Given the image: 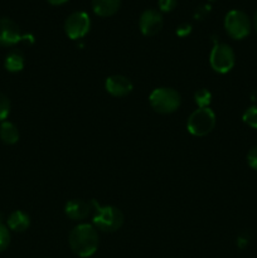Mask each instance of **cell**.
I'll return each instance as SVG.
<instances>
[{
    "mask_svg": "<svg viewBox=\"0 0 257 258\" xmlns=\"http://www.w3.org/2000/svg\"><path fill=\"white\" fill-rule=\"evenodd\" d=\"M68 243L76 256L81 258L93 256L100 244L97 229L87 223L78 224L71 231Z\"/></svg>",
    "mask_w": 257,
    "mask_h": 258,
    "instance_id": "obj_1",
    "label": "cell"
},
{
    "mask_svg": "<svg viewBox=\"0 0 257 258\" xmlns=\"http://www.w3.org/2000/svg\"><path fill=\"white\" fill-rule=\"evenodd\" d=\"M93 207V227L102 232H116L122 227L123 214L113 206H100L91 201Z\"/></svg>",
    "mask_w": 257,
    "mask_h": 258,
    "instance_id": "obj_2",
    "label": "cell"
},
{
    "mask_svg": "<svg viewBox=\"0 0 257 258\" xmlns=\"http://www.w3.org/2000/svg\"><path fill=\"white\" fill-rule=\"evenodd\" d=\"M149 102L154 111L163 115L174 112L180 106V95L178 91L170 87L155 88L149 96Z\"/></svg>",
    "mask_w": 257,
    "mask_h": 258,
    "instance_id": "obj_3",
    "label": "cell"
},
{
    "mask_svg": "<svg viewBox=\"0 0 257 258\" xmlns=\"http://www.w3.org/2000/svg\"><path fill=\"white\" fill-rule=\"evenodd\" d=\"M224 29L232 39L241 40L251 33L252 22L247 13L238 9L229 10L224 17Z\"/></svg>",
    "mask_w": 257,
    "mask_h": 258,
    "instance_id": "obj_4",
    "label": "cell"
},
{
    "mask_svg": "<svg viewBox=\"0 0 257 258\" xmlns=\"http://www.w3.org/2000/svg\"><path fill=\"white\" fill-rule=\"evenodd\" d=\"M216 126V113L209 107L197 108L188 118L186 128L194 136H206Z\"/></svg>",
    "mask_w": 257,
    "mask_h": 258,
    "instance_id": "obj_5",
    "label": "cell"
},
{
    "mask_svg": "<svg viewBox=\"0 0 257 258\" xmlns=\"http://www.w3.org/2000/svg\"><path fill=\"white\" fill-rule=\"evenodd\" d=\"M209 63L214 72L228 73L236 63V55L231 45L226 43H216L209 54Z\"/></svg>",
    "mask_w": 257,
    "mask_h": 258,
    "instance_id": "obj_6",
    "label": "cell"
},
{
    "mask_svg": "<svg viewBox=\"0 0 257 258\" xmlns=\"http://www.w3.org/2000/svg\"><path fill=\"white\" fill-rule=\"evenodd\" d=\"M91 28L90 15L86 12H75L68 15L65 22V32L73 40L85 37Z\"/></svg>",
    "mask_w": 257,
    "mask_h": 258,
    "instance_id": "obj_7",
    "label": "cell"
},
{
    "mask_svg": "<svg viewBox=\"0 0 257 258\" xmlns=\"http://www.w3.org/2000/svg\"><path fill=\"white\" fill-rule=\"evenodd\" d=\"M163 15L156 9L144 10L143 14L140 15V19H139V28H140L141 33L146 37H153V35L158 34L163 28Z\"/></svg>",
    "mask_w": 257,
    "mask_h": 258,
    "instance_id": "obj_8",
    "label": "cell"
},
{
    "mask_svg": "<svg viewBox=\"0 0 257 258\" xmlns=\"http://www.w3.org/2000/svg\"><path fill=\"white\" fill-rule=\"evenodd\" d=\"M24 35L20 32L14 20L9 18H0V45L2 47H12L23 42Z\"/></svg>",
    "mask_w": 257,
    "mask_h": 258,
    "instance_id": "obj_9",
    "label": "cell"
},
{
    "mask_svg": "<svg viewBox=\"0 0 257 258\" xmlns=\"http://www.w3.org/2000/svg\"><path fill=\"white\" fill-rule=\"evenodd\" d=\"M133 82L127 77L121 75H113L106 78L105 88L110 95L115 97H123L133 91Z\"/></svg>",
    "mask_w": 257,
    "mask_h": 258,
    "instance_id": "obj_10",
    "label": "cell"
},
{
    "mask_svg": "<svg viewBox=\"0 0 257 258\" xmlns=\"http://www.w3.org/2000/svg\"><path fill=\"white\" fill-rule=\"evenodd\" d=\"M92 211V204L82 201V199H71L66 203L65 213L68 218L73 221H82L87 218Z\"/></svg>",
    "mask_w": 257,
    "mask_h": 258,
    "instance_id": "obj_11",
    "label": "cell"
},
{
    "mask_svg": "<svg viewBox=\"0 0 257 258\" xmlns=\"http://www.w3.org/2000/svg\"><path fill=\"white\" fill-rule=\"evenodd\" d=\"M121 0H92V10L98 17H111L120 9Z\"/></svg>",
    "mask_w": 257,
    "mask_h": 258,
    "instance_id": "obj_12",
    "label": "cell"
},
{
    "mask_svg": "<svg viewBox=\"0 0 257 258\" xmlns=\"http://www.w3.org/2000/svg\"><path fill=\"white\" fill-rule=\"evenodd\" d=\"M7 226L9 231L13 232H24L29 228L30 218L27 213L22 211H15L8 217Z\"/></svg>",
    "mask_w": 257,
    "mask_h": 258,
    "instance_id": "obj_13",
    "label": "cell"
},
{
    "mask_svg": "<svg viewBox=\"0 0 257 258\" xmlns=\"http://www.w3.org/2000/svg\"><path fill=\"white\" fill-rule=\"evenodd\" d=\"M0 139L3 143L8 144V145L17 144L19 140V130L13 122L3 121L0 125Z\"/></svg>",
    "mask_w": 257,
    "mask_h": 258,
    "instance_id": "obj_14",
    "label": "cell"
},
{
    "mask_svg": "<svg viewBox=\"0 0 257 258\" xmlns=\"http://www.w3.org/2000/svg\"><path fill=\"white\" fill-rule=\"evenodd\" d=\"M4 67L8 72H20L24 68V55L19 50H12L5 57Z\"/></svg>",
    "mask_w": 257,
    "mask_h": 258,
    "instance_id": "obj_15",
    "label": "cell"
},
{
    "mask_svg": "<svg viewBox=\"0 0 257 258\" xmlns=\"http://www.w3.org/2000/svg\"><path fill=\"white\" fill-rule=\"evenodd\" d=\"M194 101H196L198 108L208 107L212 101V93L207 88H201L194 93Z\"/></svg>",
    "mask_w": 257,
    "mask_h": 258,
    "instance_id": "obj_16",
    "label": "cell"
},
{
    "mask_svg": "<svg viewBox=\"0 0 257 258\" xmlns=\"http://www.w3.org/2000/svg\"><path fill=\"white\" fill-rule=\"evenodd\" d=\"M242 120L249 127L257 128V106L254 105L247 108L242 115Z\"/></svg>",
    "mask_w": 257,
    "mask_h": 258,
    "instance_id": "obj_17",
    "label": "cell"
},
{
    "mask_svg": "<svg viewBox=\"0 0 257 258\" xmlns=\"http://www.w3.org/2000/svg\"><path fill=\"white\" fill-rule=\"evenodd\" d=\"M10 243V231L8 226H5L2 221H0V252L5 251L9 247Z\"/></svg>",
    "mask_w": 257,
    "mask_h": 258,
    "instance_id": "obj_18",
    "label": "cell"
},
{
    "mask_svg": "<svg viewBox=\"0 0 257 258\" xmlns=\"http://www.w3.org/2000/svg\"><path fill=\"white\" fill-rule=\"evenodd\" d=\"M10 113V101L3 92H0V121L7 120Z\"/></svg>",
    "mask_w": 257,
    "mask_h": 258,
    "instance_id": "obj_19",
    "label": "cell"
},
{
    "mask_svg": "<svg viewBox=\"0 0 257 258\" xmlns=\"http://www.w3.org/2000/svg\"><path fill=\"white\" fill-rule=\"evenodd\" d=\"M159 9L163 13H169L174 10L178 5V0H158Z\"/></svg>",
    "mask_w": 257,
    "mask_h": 258,
    "instance_id": "obj_20",
    "label": "cell"
},
{
    "mask_svg": "<svg viewBox=\"0 0 257 258\" xmlns=\"http://www.w3.org/2000/svg\"><path fill=\"white\" fill-rule=\"evenodd\" d=\"M247 164L249 165V168L257 170V145L249 149L248 154H247Z\"/></svg>",
    "mask_w": 257,
    "mask_h": 258,
    "instance_id": "obj_21",
    "label": "cell"
},
{
    "mask_svg": "<svg viewBox=\"0 0 257 258\" xmlns=\"http://www.w3.org/2000/svg\"><path fill=\"white\" fill-rule=\"evenodd\" d=\"M190 33L191 25L188 24V23H183V24H180L176 28V35H179V37H186V35H189Z\"/></svg>",
    "mask_w": 257,
    "mask_h": 258,
    "instance_id": "obj_22",
    "label": "cell"
},
{
    "mask_svg": "<svg viewBox=\"0 0 257 258\" xmlns=\"http://www.w3.org/2000/svg\"><path fill=\"white\" fill-rule=\"evenodd\" d=\"M209 10H211V5H202V7H199L198 9H197L196 18L202 19V18H204L207 14H208Z\"/></svg>",
    "mask_w": 257,
    "mask_h": 258,
    "instance_id": "obj_23",
    "label": "cell"
},
{
    "mask_svg": "<svg viewBox=\"0 0 257 258\" xmlns=\"http://www.w3.org/2000/svg\"><path fill=\"white\" fill-rule=\"evenodd\" d=\"M237 244H238L239 248H246L247 244H248V238L244 236L238 237V239H237Z\"/></svg>",
    "mask_w": 257,
    "mask_h": 258,
    "instance_id": "obj_24",
    "label": "cell"
},
{
    "mask_svg": "<svg viewBox=\"0 0 257 258\" xmlns=\"http://www.w3.org/2000/svg\"><path fill=\"white\" fill-rule=\"evenodd\" d=\"M47 2L52 5H62L65 3H67L68 0H47Z\"/></svg>",
    "mask_w": 257,
    "mask_h": 258,
    "instance_id": "obj_25",
    "label": "cell"
},
{
    "mask_svg": "<svg viewBox=\"0 0 257 258\" xmlns=\"http://www.w3.org/2000/svg\"><path fill=\"white\" fill-rule=\"evenodd\" d=\"M252 25H253L254 30H256V33H257V10L253 15V23H252Z\"/></svg>",
    "mask_w": 257,
    "mask_h": 258,
    "instance_id": "obj_26",
    "label": "cell"
}]
</instances>
